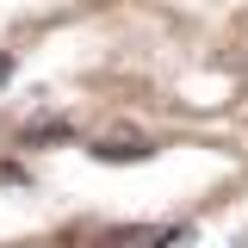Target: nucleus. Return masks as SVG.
Returning <instances> with one entry per match:
<instances>
[{
	"mask_svg": "<svg viewBox=\"0 0 248 248\" xmlns=\"http://www.w3.org/2000/svg\"><path fill=\"white\" fill-rule=\"evenodd\" d=\"M155 143H143V137H99V143H93V161H143V155H149Z\"/></svg>",
	"mask_w": 248,
	"mask_h": 248,
	"instance_id": "obj_1",
	"label": "nucleus"
},
{
	"mask_svg": "<svg viewBox=\"0 0 248 248\" xmlns=\"http://www.w3.org/2000/svg\"><path fill=\"white\" fill-rule=\"evenodd\" d=\"M118 242H180V223H137V230H112Z\"/></svg>",
	"mask_w": 248,
	"mask_h": 248,
	"instance_id": "obj_2",
	"label": "nucleus"
},
{
	"mask_svg": "<svg viewBox=\"0 0 248 248\" xmlns=\"http://www.w3.org/2000/svg\"><path fill=\"white\" fill-rule=\"evenodd\" d=\"M68 137H75L68 118H37V124L25 130V143H68Z\"/></svg>",
	"mask_w": 248,
	"mask_h": 248,
	"instance_id": "obj_3",
	"label": "nucleus"
},
{
	"mask_svg": "<svg viewBox=\"0 0 248 248\" xmlns=\"http://www.w3.org/2000/svg\"><path fill=\"white\" fill-rule=\"evenodd\" d=\"M0 180H6V186H25V168H13V161H0Z\"/></svg>",
	"mask_w": 248,
	"mask_h": 248,
	"instance_id": "obj_4",
	"label": "nucleus"
},
{
	"mask_svg": "<svg viewBox=\"0 0 248 248\" xmlns=\"http://www.w3.org/2000/svg\"><path fill=\"white\" fill-rule=\"evenodd\" d=\"M0 81H13V56H0Z\"/></svg>",
	"mask_w": 248,
	"mask_h": 248,
	"instance_id": "obj_5",
	"label": "nucleus"
}]
</instances>
